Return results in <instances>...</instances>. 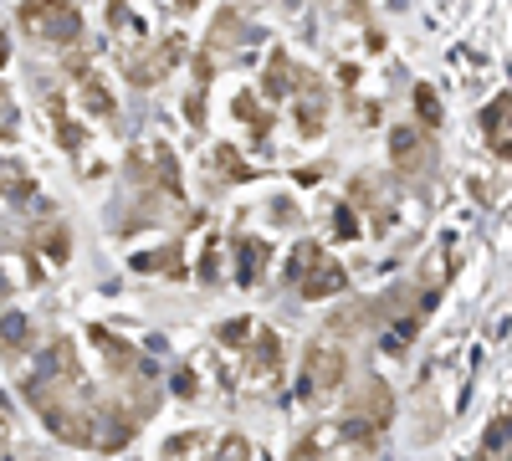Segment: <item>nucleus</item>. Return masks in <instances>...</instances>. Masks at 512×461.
Here are the masks:
<instances>
[{
  "mask_svg": "<svg viewBox=\"0 0 512 461\" xmlns=\"http://www.w3.org/2000/svg\"><path fill=\"white\" fill-rule=\"evenodd\" d=\"M344 374H349V354L344 349L328 344V339L308 344V354H303V400H313V405L333 400L338 385H344Z\"/></svg>",
  "mask_w": 512,
  "mask_h": 461,
  "instance_id": "obj_1",
  "label": "nucleus"
},
{
  "mask_svg": "<svg viewBox=\"0 0 512 461\" xmlns=\"http://www.w3.org/2000/svg\"><path fill=\"white\" fill-rule=\"evenodd\" d=\"M128 175H134V185H154L159 195H169V200H180L185 195V185H180V159H175V149H169L164 139H149L144 149H134L128 154Z\"/></svg>",
  "mask_w": 512,
  "mask_h": 461,
  "instance_id": "obj_2",
  "label": "nucleus"
},
{
  "mask_svg": "<svg viewBox=\"0 0 512 461\" xmlns=\"http://www.w3.org/2000/svg\"><path fill=\"white\" fill-rule=\"evenodd\" d=\"M21 31L36 36V41H77L82 36V16L67 6V0H21Z\"/></svg>",
  "mask_w": 512,
  "mask_h": 461,
  "instance_id": "obj_3",
  "label": "nucleus"
},
{
  "mask_svg": "<svg viewBox=\"0 0 512 461\" xmlns=\"http://www.w3.org/2000/svg\"><path fill=\"white\" fill-rule=\"evenodd\" d=\"M185 57H190L185 36H180V31H169V36L159 41V47H139V52H128V57H123V77L134 82V88H154V82H164V77L175 72Z\"/></svg>",
  "mask_w": 512,
  "mask_h": 461,
  "instance_id": "obj_4",
  "label": "nucleus"
},
{
  "mask_svg": "<svg viewBox=\"0 0 512 461\" xmlns=\"http://www.w3.org/2000/svg\"><path fill=\"white\" fill-rule=\"evenodd\" d=\"M349 421L354 426H364V431H374V436H384L390 431V421H395V395H390V385L384 380H359V390L349 395Z\"/></svg>",
  "mask_w": 512,
  "mask_h": 461,
  "instance_id": "obj_5",
  "label": "nucleus"
},
{
  "mask_svg": "<svg viewBox=\"0 0 512 461\" xmlns=\"http://www.w3.org/2000/svg\"><path fill=\"white\" fill-rule=\"evenodd\" d=\"M364 451L344 436V426H313L303 441L292 446L287 461H359Z\"/></svg>",
  "mask_w": 512,
  "mask_h": 461,
  "instance_id": "obj_6",
  "label": "nucleus"
},
{
  "mask_svg": "<svg viewBox=\"0 0 512 461\" xmlns=\"http://www.w3.org/2000/svg\"><path fill=\"white\" fill-rule=\"evenodd\" d=\"M134 431L139 421L128 415V405H93V436H88L93 451H123L134 441Z\"/></svg>",
  "mask_w": 512,
  "mask_h": 461,
  "instance_id": "obj_7",
  "label": "nucleus"
},
{
  "mask_svg": "<svg viewBox=\"0 0 512 461\" xmlns=\"http://www.w3.org/2000/svg\"><path fill=\"white\" fill-rule=\"evenodd\" d=\"M246 349V380L251 385H272L277 380V369H282V339L272 328H251V344Z\"/></svg>",
  "mask_w": 512,
  "mask_h": 461,
  "instance_id": "obj_8",
  "label": "nucleus"
},
{
  "mask_svg": "<svg viewBox=\"0 0 512 461\" xmlns=\"http://www.w3.org/2000/svg\"><path fill=\"white\" fill-rule=\"evenodd\" d=\"M431 139H425L420 129H410V123H400V129H390V164L400 175H420V170H431Z\"/></svg>",
  "mask_w": 512,
  "mask_h": 461,
  "instance_id": "obj_9",
  "label": "nucleus"
},
{
  "mask_svg": "<svg viewBox=\"0 0 512 461\" xmlns=\"http://www.w3.org/2000/svg\"><path fill=\"white\" fill-rule=\"evenodd\" d=\"M88 339L98 344V354H103V364L118 374V380H139V374H149V364H144V354L128 344V339H118L113 328H93Z\"/></svg>",
  "mask_w": 512,
  "mask_h": 461,
  "instance_id": "obj_10",
  "label": "nucleus"
},
{
  "mask_svg": "<svg viewBox=\"0 0 512 461\" xmlns=\"http://www.w3.org/2000/svg\"><path fill=\"white\" fill-rule=\"evenodd\" d=\"M297 134L303 139H318L323 134V123H328V93H323V82L313 72L297 77Z\"/></svg>",
  "mask_w": 512,
  "mask_h": 461,
  "instance_id": "obj_11",
  "label": "nucleus"
},
{
  "mask_svg": "<svg viewBox=\"0 0 512 461\" xmlns=\"http://www.w3.org/2000/svg\"><path fill=\"white\" fill-rule=\"evenodd\" d=\"M349 287V272L338 267L333 257H318L303 277H297V292H303L308 303H323V298H333V292H344Z\"/></svg>",
  "mask_w": 512,
  "mask_h": 461,
  "instance_id": "obj_12",
  "label": "nucleus"
},
{
  "mask_svg": "<svg viewBox=\"0 0 512 461\" xmlns=\"http://www.w3.org/2000/svg\"><path fill=\"white\" fill-rule=\"evenodd\" d=\"M512 93H502V98H492L487 108H482V134L492 139V149L502 154V159H512Z\"/></svg>",
  "mask_w": 512,
  "mask_h": 461,
  "instance_id": "obj_13",
  "label": "nucleus"
},
{
  "mask_svg": "<svg viewBox=\"0 0 512 461\" xmlns=\"http://www.w3.org/2000/svg\"><path fill=\"white\" fill-rule=\"evenodd\" d=\"M236 257H241L236 282H241V287H256V282H262V272H267V262H272V251H267L262 236H241V241H236Z\"/></svg>",
  "mask_w": 512,
  "mask_h": 461,
  "instance_id": "obj_14",
  "label": "nucleus"
},
{
  "mask_svg": "<svg viewBox=\"0 0 512 461\" xmlns=\"http://www.w3.org/2000/svg\"><path fill=\"white\" fill-rule=\"evenodd\" d=\"M241 36H246V16H241V11H221L216 21H210V36H205V57H221V52H231Z\"/></svg>",
  "mask_w": 512,
  "mask_h": 461,
  "instance_id": "obj_15",
  "label": "nucleus"
},
{
  "mask_svg": "<svg viewBox=\"0 0 512 461\" xmlns=\"http://www.w3.org/2000/svg\"><path fill=\"white\" fill-rule=\"evenodd\" d=\"M77 93H82V108L98 113V118H113V113H118V103H113V93H108V82H103L93 67L77 72Z\"/></svg>",
  "mask_w": 512,
  "mask_h": 461,
  "instance_id": "obj_16",
  "label": "nucleus"
},
{
  "mask_svg": "<svg viewBox=\"0 0 512 461\" xmlns=\"http://www.w3.org/2000/svg\"><path fill=\"white\" fill-rule=\"evenodd\" d=\"M297 77H303V67H297L287 52H272L267 57V98H287L297 88Z\"/></svg>",
  "mask_w": 512,
  "mask_h": 461,
  "instance_id": "obj_17",
  "label": "nucleus"
},
{
  "mask_svg": "<svg viewBox=\"0 0 512 461\" xmlns=\"http://www.w3.org/2000/svg\"><path fill=\"white\" fill-rule=\"evenodd\" d=\"M36 246L47 251V262H57V267H67V257H72V231H67V221H52V226H41V236H36Z\"/></svg>",
  "mask_w": 512,
  "mask_h": 461,
  "instance_id": "obj_18",
  "label": "nucleus"
},
{
  "mask_svg": "<svg viewBox=\"0 0 512 461\" xmlns=\"http://www.w3.org/2000/svg\"><path fill=\"white\" fill-rule=\"evenodd\" d=\"M236 118H246V123H251L256 144H267V139H272V108L262 113V103H256V93H236Z\"/></svg>",
  "mask_w": 512,
  "mask_h": 461,
  "instance_id": "obj_19",
  "label": "nucleus"
},
{
  "mask_svg": "<svg viewBox=\"0 0 512 461\" xmlns=\"http://www.w3.org/2000/svg\"><path fill=\"white\" fill-rule=\"evenodd\" d=\"M134 272H164V277H185L180 267V246H164V251H139Z\"/></svg>",
  "mask_w": 512,
  "mask_h": 461,
  "instance_id": "obj_20",
  "label": "nucleus"
},
{
  "mask_svg": "<svg viewBox=\"0 0 512 461\" xmlns=\"http://www.w3.org/2000/svg\"><path fill=\"white\" fill-rule=\"evenodd\" d=\"M512 451V415H497L487 426V441H482V461H502Z\"/></svg>",
  "mask_w": 512,
  "mask_h": 461,
  "instance_id": "obj_21",
  "label": "nucleus"
},
{
  "mask_svg": "<svg viewBox=\"0 0 512 461\" xmlns=\"http://www.w3.org/2000/svg\"><path fill=\"white\" fill-rule=\"evenodd\" d=\"M216 170H221L231 185H246V180H256V170H251V164L241 159V149H231V144H221V149H216Z\"/></svg>",
  "mask_w": 512,
  "mask_h": 461,
  "instance_id": "obj_22",
  "label": "nucleus"
},
{
  "mask_svg": "<svg viewBox=\"0 0 512 461\" xmlns=\"http://www.w3.org/2000/svg\"><path fill=\"white\" fill-rule=\"evenodd\" d=\"M0 344H6L11 354H26V349H31V323L16 318V313H11V318H0Z\"/></svg>",
  "mask_w": 512,
  "mask_h": 461,
  "instance_id": "obj_23",
  "label": "nucleus"
},
{
  "mask_svg": "<svg viewBox=\"0 0 512 461\" xmlns=\"http://www.w3.org/2000/svg\"><path fill=\"white\" fill-rule=\"evenodd\" d=\"M164 461H205V436L190 431V436H175L164 446Z\"/></svg>",
  "mask_w": 512,
  "mask_h": 461,
  "instance_id": "obj_24",
  "label": "nucleus"
},
{
  "mask_svg": "<svg viewBox=\"0 0 512 461\" xmlns=\"http://www.w3.org/2000/svg\"><path fill=\"white\" fill-rule=\"evenodd\" d=\"M0 195H6V200H21V195H31V180H26V170H21V164H11V159H0Z\"/></svg>",
  "mask_w": 512,
  "mask_h": 461,
  "instance_id": "obj_25",
  "label": "nucleus"
},
{
  "mask_svg": "<svg viewBox=\"0 0 512 461\" xmlns=\"http://www.w3.org/2000/svg\"><path fill=\"white\" fill-rule=\"evenodd\" d=\"M333 236H338V241H359V236H364V226H359V205H349V200L338 205V211H333Z\"/></svg>",
  "mask_w": 512,
  "mask_h": 461,
  "instance_id": "obj_26",
  "label": "nucleus"
},
{
  "mask_svg": "<svg viewBox=\"0 0 512 461\" xmlns=\"http://www.w3.org/2000/svg\"><path fill=\"white\" fill-rule=\"evenodd\" d=\"M108 31H113V36H134V31H139V16H134V6H128V0H108Z\"/></svg>",
  "mask_w": 512,
  "mask_h": 461,
  "instance_id": "obj_27",
  "label": "nucleus"
},
{
  "mask_svg": "<svg viewBox=\"0 0 512 461\" xmlns=\"http://www.w3.org/2000/svg\"><path fill=\"white\" fill-rule=\"evenodd\" d=\"M318 257H323V246H318V241H297V246H292V262H287V277L297 282V277H303Z\"/></svg>",
  "mask_w": 512,
  "mask_h": 461,
  "instance_id": "obj_28",
  "label": "nucleus"
},
{
  "mask_svg": "<svg viewBox=\"0 0 512 461\" xmlns=\"http://www.w3.org/2000/svg\"><path fill=\"white\" fill-rule=\"evenodd\" d=\"M251 318H231V323H221V333H216V339H221V349H241L246 339H251Z\"/></svg>",
  "mask_w": 512,
  "mask_h": 461,
  "instance_id": "obj_29",
  "label": "nucleus"
},
{
  "mask_svg": "<svg viewBox=\"0 0 512 461\" xmlns=\"http://www.w3.org/2000/svg\"><path fill=\"white\" fill-rule=\"evenodd\" d=\"M415 113H420V123H431V129L441 123V98H436L431 88H425V82L415 88Z\"/></svg>",
  "mask_w": 512,
  "mask_h": 461,
  "instance_id": "obj_30",
  "label": "nucleus"
},
{
  "mask_svg": "<svg viewBox=\"0 0 512 461\" xmlns=\"http://www.w3.org/2000/svg\"><path fill=\"white\" fill-rule=\"evenodd\" d=\"M210 461H251V446H246V436H226L221 446H216V456Z\"/></svg>",
  "mask_w": 512,
  "mask_h": 461,
  "instance_id": "obj_31",
  "label": "nucleus"
},
{
  "mask_svg": "<svg viewBox=\"0 0 512 461\" xmlns=\"http://www.w3.org/2000/svg\"><path fill=\"white\" fill-rule=\"evenodd\" d=\"M57 139H62L67 154H82V144H88V134H82L77 123H67V118H57Z\"/></svg>",
  "mask_w": 512,
  "mask_h": 461,
  "instance_id": "obj_32",
  "label": "nucleus"
},
{
  "mask_svg": "<svg viewBox=\"0 0 512 461\" xmlns=\"http://www.w3.org/2000/svg\"><path fill=\"white\" fill-rule=\"evenodd\" d=\"M185 118H190V129H205V88L195 82V93L185 98Z\"/></svg>",
  "mask_w": 512,
  "mask_h": 461,
  "instance_id": "obj_33",
  "label": "nucleus"
},
{
  "mask_svg": "<svg viewBox=\"0 0 512 461\" xmlns=\"http://www.w3.org/2000/svg\"><path fill=\"white\" fill-rule=\"evenodd\" d=\"M175 395H185V400H195V395H200V385H195V374H190V369H180V374H175Z\"/></svg>",
  "mask_w": 512,
  "mask_h": 461,
  "instance_id": "obj_34",
  "label": "nucleus"
},
{
  "mask_svg": "<svg viewBox=\"0 0 512 461\" xmlns=\"http://www.w3.org/2000/svg\"><path fill=\"white\" fill-rule=\"evenodd\" d=\"M200 262H205V267H200V277H205V282H216V236L205 241V257H200Z\"/></svg>",
  "mask_w": 512,
  "mask_h": 461,
  "instance_id": "obj_35",
  "label": "nucleus"
},
{
  "mask_svg": "<svg viewBox=\"0 0 512 461\" xmlns=\"http://www.w3.org/2000/svg\"><path fill=\"white\" fill-rule=\"evenodd\" d=\"M272 211H277V221H282V226H292V216H297V211H292V205H287V200H277V205H272Z\"/></svg>",
  "mask_w": 512,
  "mask_h": 461,
  "instance_id": "obj_36",
  "label": "nucleus"
},
{
  "mask_svg": "<svg viewBox=\"0 0 512 461\" xmlns=\"http://www.w3.org/2000/svg\"><path fill=\"white\" fill-rule=\"evenodd\" d=\"M6 62H11V41H6V36H0V67H6Z\"/></svg>",
  "mask_w": 512,
  "mask_h": 461,
  "instance_id": "obj_37",
  "label": "nucleus"
},
{
  "mask_svg": "<svg viewBox=\"0 0 512 461\" xmlns=\"http://www.w3.org/2000/svg\"><path fill=\"white\" fill-rule=\"evenodd\" d=\"M6 292H11V282H6V272H0V298H6Z\"/></svg>",
  "mask_w": 512,
  "mask_h": 461,
  "instance_id": "obj_38",
  "label": "nucleus"
},
{
  "mask_svg": "<svg viewBox=\"0 0 512 461\" xmlns=\"http://www.w3.org/2000/svg\"><path fill=\"white\" fill-rule=\"evenodd\" d=\"M0 103H6V88H0Z\"/></svg>",
  "mask_w": 512,
  "mask_h": 461,
  "instance_id": "obj_39",
  "label": "nucleus"
}]
</instances>
